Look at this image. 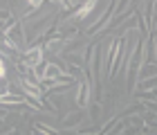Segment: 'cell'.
I'll list each match as a JSON object with an SVG mask.
<instances>
[{
	"instance_id": "obj_1",
	"label": "cell",
	"mask_w": 157,
	"mask_h": 135,
	"mask_svg": "<svg viewBox=\"0 0 157 135\" xmlns=\"http://www.w3.org/2000/svg\"><path fill=\"white\" fill-rule=\"evenodd\" d=\"M141 52H144V43H137V52H135V59H128V92H132L135 88V79H137L139 66H141Z\"/></svg>"
},
{
	"instance_id": "obj_2",
	"label": "cell",
	"mask_w": 157,
	"mask_h": 135,
	"mask_svg": "<svg viewBox=\"0 0 157 135\" xmlns=\"http://www.w3.org/2000/svg\"><path fill=\"white\" fill-rule=\"evenodd\" d=\"M40 59H43V47L40 45L25 52V66H36V63H40Z\"/></svg>"
},
{
	"instance_id": "obj_3",
	"label": "cell",
	"mask_w": 157,
	"mask_h": 135,
	"mask_svg": "<svg viewBox=\"0 0 157 135\" xmlns=\"http://www.w3.org/2000/svg\"><path fill=\"white\" fill-rule=\"evenodd\" d=\"M83 119H85V113H72V115H67V117L61 122V126H63L65 131H70L72 126H78Z\"/></svg>"
},
{
	"instance_id": "obj_4",
	"label": "cell",
	"mask_w": 157,
	"mask_h": 135,
	"mask_svg": "<svg viewBox=\"0 0 157 135\" xmlns=\"http://www.w3.org/2000/svg\"><path fill=\"white\" fill-rule=\"evenodd\" d=\"M112 5H115V2H110V5H108V9L103 11L101 20H99V23H94V25H92L90 30H88V34H90V36H92V34H97L99 30H103V27H105V23H108V18H110V14H112Z\"/></svg>"
},
{
	"instance_id": "obj_5",
	"label": "cell",
	"mask_w": 157,
	"mask_h": 135,
	"mask_svg": "<svg viewBox=\"0 0 157 135\" xmlns=\"http://www.w3.org/2000/svg\"><path fill=\"white\" fill-rule=\"evenodd\" d=\"M88 95H90V88H88V81H81V86H78V95H76V104L78 106H85L88 104Z\"/></svg>"
},
{
	"instance_id": "obj_6",
	"label": "cell",
	"mask_w": 157,
	"mask_h": 135,
	"mask_svg": "<svg viewBox=\"0 0 157 135\" xmlns=\"http://www.w3.org/2000/svg\"><path fill=\"white\" fill-rule=\"evenodd\" d=\"M151 74H155V77H157V66H155V63H146L144 70H141V81L151 79Z\"/></svg>"
},
{
	"instance_id": "obj_7",
	"label": "cell",
	"mask_w": 157,
	"mask_h": 135,
	"mask_svg": "<svg viewBox=\"0 0 157 135\" xmlns=\"http://www.w3.org/2000/svg\"><path fill=\"white\" fill-rule=\"evenodd\" d=\"M94 5H97V2H85V5H83V9H81V11H76V18H78V20H83V18H85V14H88L90 9H94Z\"/></svg>"
},
{
	"instance_id": "obj_8",
	"label": "cell",
	"mask_w": 157,
	"mask_h": 135,
	"mask_svg": "<svg viewBox=\"0 0 157 135\" xmlns=\"http://www.w3.org/2000/svg\"><path fill=\"white\" fill-rule=\"evenodd\" d=\"M151 86H157V77H151V79L141 81V88H151Z\"/></svg>"
},
{
	"instance_id": "obj_9",
	"label": "cell",
	"mask_w": 157,
	"mask_h": 135,
	"mask_svg": "<svg viewBox=\"0 0 157 135\" xmlns=\"http://www.w3.org/2000/svg\"><path fill=\"white\" fill-rule=\"evenodd\" d=\"M7 20H11L9 11H2V9H0V23H7Z\"/></svg>"
}]
</instances>
